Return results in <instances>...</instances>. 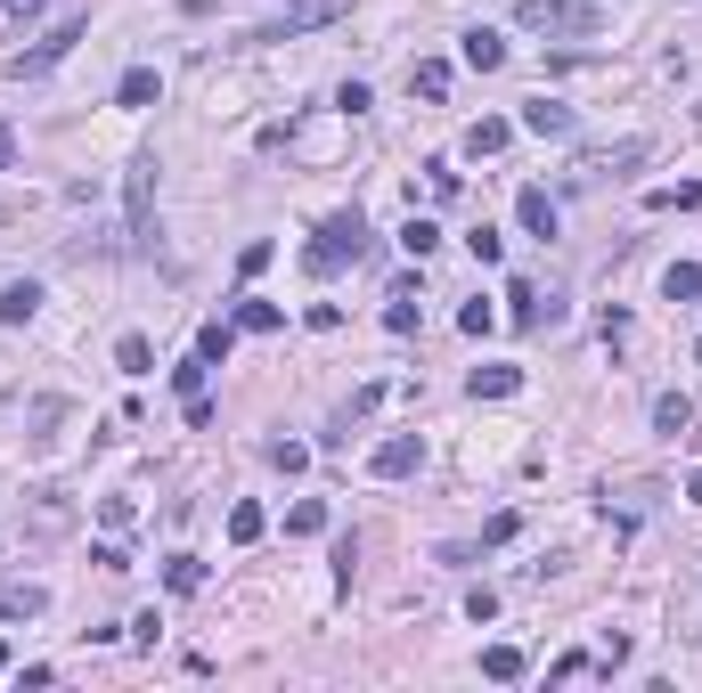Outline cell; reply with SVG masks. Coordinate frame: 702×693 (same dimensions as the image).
<instances>
[{
  "label": "cell",
  "mask_w": 702,
  "mask_h": 693,
  "mask_svg": "<svg viewBox=\"0 0 702 693\" xmlns=\"http://www.w3.org/2000/svg\"><path fill=\"white\" fill-rule=\"evenodd\" d=\"M507 302H514V327H540V319H564V302H555V294H540V286H531V278H514V294H507Z\"/></svg>",
  "instance_id": "cell-10"
},
{
  "label": "cell",
  "mask_w": 702,
  "mask_h": 693,
  "mask_svg": "<svg viewBox=\"0 0 702 693\" xmlns=\"http://www.w3.org/2000/svg\"><path fill=\"white\" fill-rule=\"evenodd\" d=\"M514 25L555 33V41H588L596 25H605V9H596V0H514Z\"/></svg>",
  "instance_id": "cell-1"
},
{
  "label": "cell",
  "mask_w": 702,
  "mask_h": 693,
  "mask_svg": "<svg viewBox=\"0 0 702 693\" xmlns=\"http://www.w3.org/2000/svg\"><path fill=\"white\" fill-rule=\"evenodd\" d=\"M33 310H41V286H33V278H17L9 294H0V327H25Z\"/></svg>",
  "instance_id": "cell-16"
},
{
  "label": "cell",
  "mask_w": 702,
  "mask_h": 693,
  "mask_svg": "<svg viewBox=\"0 0 702 693\" xmlns=\"http://www.w3.org/2000/svg\"><path fill=\"white\" fill-rule=\"evenodd\" d=\"M74 41H82V17H66V25H57L50 41H33V50H17V57H9V74H17V82H33V74H50V66H57V57H66V50H74Z\"/></svg>",
  "instance_id": "cell-4"
},
{
  "label": "cell",
  "mask_w": 702,
  "mask_h": 693,
  "mask_svg": "<svg viewBox=\"0 0 702 693\" xmlns=\"http://www.w3.org/2000/svg\"><path fill=\"white\" fill-rule=\"evenodd\" d=\"M0 678H9V644H0Z\"/></svg>",
  "instance_id": "cell-37"
},
{
  "label": "cell",
  "mask_w": 702,
  "mask_h": 693,
  "mask_svg": "<svg viewBox=\"0 0 702 693\" xmlns=\"http://www.w3.org/2000/svg\"><path fill=\"white\" fill-rule=\"evenodd\" d=\"M694 425V401L687 392H662V401H653V433H687Z\"/></svg>",
  "instance_id": "cell-17"
},
{
  "label": "cell",
  "mask_w": 702,
  "mask_h": 693,
  "mask_svg": "<svg viewBox=\"0 0 702 693\" xmlns=\"http://www.w3.org/2000/svg\"><path fill=\"white\" fill-rule=\"evenodd\" d=\"M401 245H408V262H425L433 245H442V228H433V221H408V228H401Z\"/></svg>",
  "instance_id": "cell-28"
},
{
  "label": "cell",
  "mask_w": 702,
  "mask_h": 693,
  "mask_svg": "<svg viewBox=\"0 0 702 693\" xmlns=\"http://www.w3.org/2000/svg\"><path fill=\"white\" fill-rule=\"evenodd\" d=\"M237 327H245V334H278V327H286V310H278V302H254V294H245V302H237Z\"/></svg>",
  "instance_id": "cell-19"
},
{
  "label": "cell",
  "mask_w": 702,
  "mask_h": 693,
  "mask_svg": "<svg viewBox=\"0 0 702 693\" xmlns=\"http://www.w3.org/2000/svg\"><path fill=\"white\" fill-rule=\"evenodd\" d=\"M262 269H270V237H254V245L237 254V278H262Z\"/></svg>",
  "instance_id": "cell-30"
},
{
  "label": "cell",
  "mask_w": 702,
  "mask_h": 693,
  "mask_svg": "<svg viewBox=\"0 0 702 693\" xmlns=\"http://www.w3.org/2000/svg\"><path fill=\"white\" fill-rule=\"evenodd\" d=\"M572 122H581V115L555 107V98H531V107H523V131L531 139H572Z\"/></svg>",
  "instance_id": "cell-9"
},
{
  "label": "cell",
  "mask_w": 702,
  "mask_h": 693,
  "mask_svg": "<svg viewBox=\"0 0 702 693\" xmlns=\"http://www.w3.org/2000/svg\"><path fill=\"white\" fill-rule=\"evenodd\" d=\"M0 9H9V17H33V9H50V0H0Z\"/></svg>",
  "instance_id": "cell-34"
},
{
  "label": "cell",
  "mask_w": 702,
  "mask_h": 693,
  "mask_svg": "<svg viewBox=\"0 0 702 693\" xmlns=\"http://www.w3.org/2000/svg\"><path fill=\"white\" fill-rule=\"evenodd\" d=\"M50 612V587H33V579H0V620H41Z\"/></svg>",
  "instance_id": "cell-8"
},
{
  "label": "cell",
  "mask_w": 702,
  "mask_h": 693,
  "mask_svg": "<svg viewBox=\"0 0 702 693\" xmlns=\"http://www.w3.org/2000/svg\"><path fill=\"white\" fill-rule=\"evenodd\" d=\"M653 204H662V213H670V204H687V213H694V204H702V180H687V188H653Z\"/></svg>",
  "instance_id": "cell-31"
},
{
  "label": "cell",
  "mask_w": 702,
  "mask_h": 693,
  "mask_svg": "<svg viewBox=\"0 0 702 693\" xmlns=\"http://www.w3.org/2000/svg\"><path fill=\"white\" fill-rule=\"evenodd\" d=\"M360 254H368V221H360V213H327L319 245H311L302 262H311L319 278H327V269H343V262H360Z\"/></svg>",
  "instance_id": "cell-2"
},
{
  "label": "cell",
  "mask_w": 702,
  "mask_h": 693,
  "mask_svg": "<svg viewBox=\"0 0 702 693\" xmlns=\"http://www.w3.org/2000/svg\"><path fill=\"white\" fill-rule=\"evenodd\" d=\"M466 392L474 401H514V392H523V367H474Z\"/></svg>",
  "instance_id": "cell-11"
},
{
  "label": "cell",
  "mask_w": 702,
  "mask_h": 693,
  "mask_svg": "<svg viewBox=\"0 0 702 693\" xmlns=\"http://www.w3.org/2000/svg\"><path fill=\"white\" fill-rule=\"evenodd\" d=\"M514 221H523L531 237H555V196L547 188H523V196H514Z\"/></svg>",
  "instance_id": "cell-12"
},
{
  "label": "cell",
  "mask_w": 702,
  "mask_h": 693,
  "mask_svg": "<svg viewBox=\"0 0 702 693\" xmlns=\"http://www.w3.org/2000/svg\"><path fill=\"white\" fill-rule=\"evenodd\" d=\"M482 678L514 685V678H523V653H514V644H490V653H482Z\"/></svg>",
  "instance_id": "cell-23"
},
{
  "label": "cell",
  "mask_w": 702,
  "mask_h": 693,
  "mask_svg": "<svg viewBox=\"0 0 702 693\" xmlns=\"http://www.w3.org/2000/svg\"><path fill=\"white\" fill-rule=\"evenodd\" d=\"M687 498H694V507H702V466H694V481H687Z\"/></svg>",
  "instance_id": "cell-36"
},
{
  "label": "cell",
  "mask_w": 702,
  "mask_h": 693,
  "mask_svg": "<svg viewBox=\"0 0 702 693\" xmlns=\"http://www.w3.org/2000/svg\"><path fill=\"white\" fill-rule=\"evenodd\" d=\"M230 343H237V327H230V319H213V327L196 334V360H204V367H213V360H230Z\"/></svg>",
  "instance_id": "cell-21"
},
{
  "label": "cell",
  "mask_w": 702,
  "mask_h": 693,
  "mask_svg": "<svg viewBox=\"0 0 702 693\" xmlns=\"http://www.w3.org/2000/svg\"><path fill=\"white\" fill-rule=\"evenodd\" d=\"M163 587H172V596H196V587H204V563H196V555H172V572H163Z\"/></svg>",
  "instance_id": "cell-25"
},
{
  "label": "cell",
  "mask_w": 702,
  "mask_h": 693,
  "mask_svg": "<svg viewBox=\"0 0 702 693\" xmlns=\"http://www.w3.org/2000/svg\"><path fill=\"white\" fill-rule=\"evenodd\" d=\"M653 156V139H621V147H605V156H581V188H596V180H621V172H637V163Z\"/></svg>",
  "instance_id": "cell-5"
},
{
  "label": "cell",
  "mask_w": 702,
  "mask_h": 693,
  "mask_svg": "<svg viewBox=\"0 0 702 693\" xmlns=\"http://www.w3.org/2000/svg\"><path fill=\"white\" fill-rule=\"evenodd\" d=\"M507 139H514V122H499V115H482V122H474V131H466V156L482 163V156H499Z\"/></svg>",
  "instance_id": "cell-15"
},
{
  "label": "cell",
  "mask_w": 702,
  "mask_h": 693,
  "mask_svg": "<svg viewBox=\"0 0 702 693\" xmlns=\"http://www.w3.org/2000/svg\"><path fill=\"white\" fill-rule=\"evenodd\" d=\"M262 531H270V514H262V507H230V539H237V547H254Z\"/></svg>",
  "instance_id": "cell-24"
},
{
  "label": "cell",
  "mask_w": 702,
  "mask_h": 693,
  "mask_svg": "<svg viewBox=\"0 0 702 693\" xmlns=\"http://www.w3.org/2000/svg\"><path fill=\"white\" fill-rule=\"evenodd\" d=\"M17 213H25V204H17V196H0V221H17Z\"/></svg>",
  "instance_id": "cell-35"
},
{
  "label": "cell",
  "mask_w": 702,
  "mask_h": 693,
  "mask_svg": "<svg viewBox=\"0 0 702 693\" xmlns=\"http://www.w3.org/2000/svg\"><path fill=\"white\" fill-rule=\"evenodd\" d=\"M417 319H425L417 286H392V302H384V327H392V334H417Z\"/></svg>",
  "instance_id": "cell-14"
},
{
  "label": "cell",
  "mask_w": 702,
  "mask_h": 693,
  "mask_svg": "<svg viewBox=\"0 0 702 693\" xmlns=\"http://www.w3.org/2000/svg\"><path fill=\"white\" fill-rule=\"evenodd\" d=\"M458 327H466V334H490V327H499V310H490V302H466Z\"/></svg>",
  "instance_id": "cell-32"
},
{
  "label": "cell",
  "mask_w": 702,
  "mask_h": 693,
  "mask_svg": "<svg viewBox=\"0 0 702 693\" xmlns=\"http://www.w3.org/2000/svg\"><path fill=\"white\" fill-rule=\"evenodd\" d=\"M343 9H351V0H278L270 33H311V25H336Z\"/></svg>",
  "instance_id": "cell-6"
},
{
  "label": "cell",
  "mask_w": 702,
  "mask_h": 693,
  "mask_svg": "<svg viewBox=\"0 0 702 693\" xmlns=\"http://www.w3.org/2000/svg\"><path fill=\"white\" fill-rule=\"evenodd\" d=\"M115 367H123V375H148V367H156L148 334H123V343H115Z\"/></svg>",
  "instance_id": "cell-22"
},
{
  "label": "cell",
  "mask_w": 702,
  "mask_h": 693,
  "mask_svg": "<svg viewBox=\"0 0 702 693\" xmlns=\"http://www.w3.org/2000/svg\"><path fill=\"white\" fill-rule=\"evenodd\" d=\"M286 531H295V539H319L327 531V507H319V498H302V507L286 514Z\"/></svg>",
  "instance_id": "cell-27"
},
{
  "label": "cell",
  "mask_w": 702,
  "mask_h": 693,
  "mask_svg": "<svg viewBox=\"0 0 702 693\" xmlns=\"http://www.w3.org/2000/svg\"><path fill=\"white\" fill-rule=\"evenodd\" d=\"M417 457H425V440H417V433H392L384 449L368 457V473H376V481H401V473H417Z\"/></svg>",
  "instance_id": "cell-7"
},
{
  "label": "cell",
  "mask_w": 702,
  "mask_h": 693,
  "mask_svg": "<svg viewBox=\"0 0 702 693\" xmlns=\"http://www.w3.org/2000/svg\"><path fill=\"white\" fill-rule=\"evenodd\" d=\"M408 90L417 98H449V66L442 57H417V66H408Z\"/></svg>",
  "instance_id": "cell-18"
},
{
  "label": "cell",
  "mask_w": 702,
  "mask_h": 693,
  "mask_svg": "<svg viewBox=\"0 0 702 693\" xmlns=\"http://www.w3.org/2000/svg\"><path fill=\"white\" fill-rule=\"evenodd\" d=\"M458 50H466V66H482V74H499V66H507V41L490 33V25H474V33L458 41Z\"/></svg>",
  "instance_id": "cell-13"
},
{
  "label": "cell",
  "mask_w": 702,
  "mask_h": 693,
  "mask_svg": "<svg viewBox=\"0 0 702 693\" xmlns=\"http://www.w3.org/2000/svg\"><path fill=\"white\" fill-rule=\"evenodd\" d=\"M662 294H670V302H694V294H702V269H694V262H670Z\"/></svg>",
  "instance_id": "cell-26"
},
{
  "label": "cell",
  "mask_w": 702,
  "mask_h": 693,
  "mask_svg": "<svg viewBox=\"0 0 702 693\" xmlns=\"http://www.w3.org/2000/svg\"><path fill=\"white\" fill-rule=\"evenodd\" d=\"M156 90H163V82H156V66H131V74H123V107H156Z\"/></svg>",
  "instance_id": "cell-20"
},
{
  "label": "cell",
  "mask_w": 702,
  "mask_h": 693,
  "mask_svg": "<svg viewBox=\"0 0 702 693\" xmlns=\"http://www.w3.org/2000/svg\"><path fill=\"white\" fill-rule=\"evenodd\" d=\"M9 163H17V131L0 122V172H9Z\"/></svg>",
  "instance_id": "cell-33"
},
{
  "label": "cell",
  "mask_w": 702,
  "mask_h": 693,
  "mask_svg": "<svg viewBox=\"0 0 702 693\" xmlns=\"http://www.w3.org/2000/svg\"><path fill=\"white\" fill-rule=\"evenodd\" d=\"M172 384H180V401H204V360H180Z\"/></svg>",
  "instance_id": "cell-29"
},
{
  "label": "cell",
  "mask_w": 702,
  "mask_h": 693,
  "mask_svg": "<svg viewBox=\"0 0 702 693\" xmlns=\"http://www.w3.org/2000/svg\"><path fill=\"white\" fill-rule=\"evenodd\" d=\"M123 204H131V245H156V156H131Z\"/></svg>",
  "instance_id": "cell-3"
}]
</instances>
